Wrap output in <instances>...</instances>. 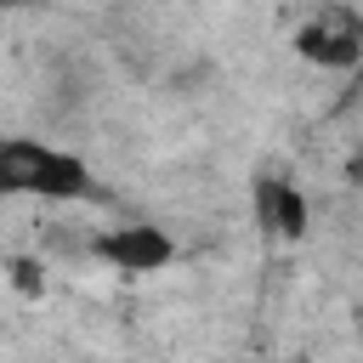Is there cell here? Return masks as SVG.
Masks as SVG:
<instances>
[{
  "label": "cell",
  "instance_id": "6da1fadb",
  "mask_svg": "<svg viewBox=\"0 0 363 363\" xmlns=\"http://www.w3.org/2000/svg\"><path fill=\"white\" fill-rule=\"evenodd\" d=\"M0 187L45 204H74L91 193V164L57 142L40 136H6L0 142Z\"/></svg>",
  "mask_w": 363,
  "mask_h": 363
},
{
  "label": "cell",
  "instance_id": "7a4b0ae2",
  "mask_svg": "<svg viewBox=\"0 0 363 363\" xmlns=\"http://www.w3.org/2000/svg\"><path fill=\"white\" fill-rule=\"evenodd\" d=\"M295 57L318 62V68L357 74V62H363V17L346 11V6H323L318 17H306L295 28Z\"/></svg>",
  "mask_w": 363,
  "mask_h": 363
},
{
  "label": "cell",
  "instance_id": "3957f363",
  "mask_svg": "<svg viewBox=\"0 0 363 363\" xmlns=\"http://www.w3.org/2000/svg\"><path fill=\"white\" fill-rule=\"evenodd\" d=\"M91 255L108 261L113 272H159L176 261V244H170V233L130 221V227H108L102 238H91Z\"/></svg>",
  "mask_w": 363,
  "mask_h": 363
},
{
  "label": "cell",
  "instance_id": "277c9868",
  "mask_svg": "<svg viewBox=\"0 0 363 363\" xmlns=\"http://www.w3.org/2000/svg\"><path fill=\"white\" fill-rule=\"evenodd\" d=\"M255 216L272 238H301L306 233V193L289 176H261L255 182Z\"/></svg>",
  "mask_w": 363,
  "mask_h": 363
},
{
  "label": "cell",
  "instance_id": "5b68a950",
  "mask_svg": "<svg viewBox=\"0 0 363 363\" xmlns=\"http://www.w3.org/2000/svg\"><path fill=\"white\" fill-rule=\"evenodd\" d=\"M352 176H357V182H363V159H352Z\"/></svg>",
  "mask_w": 363,
  "mask_h": 363
},
{
  "label": "cell",
  "instance_id": "8992f818",
  "mask_svg": "<svg viewBox=\"0 0 363 363\" xmlns=\"http://www.w3.org/2000/svg\"><path fill=\"white\" fill-rule=\"evenodd\" d=\"M357 85H363V62H357Z\"/></svg>",
  "mask_w": 363,
  "mask_h": 363
}]
</instances>
